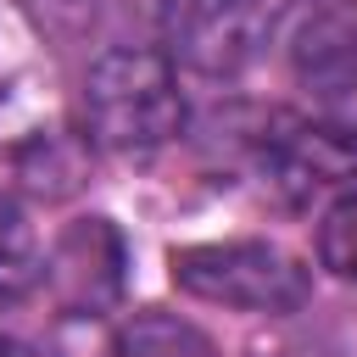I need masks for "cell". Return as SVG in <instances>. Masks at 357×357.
<instances>
[{
	"mask_svg": "<svg viewBox=\"0 0 357 357\" xmlns=\"http://www.w3.org/2000/svg\"><path fill=\"white\" fill-rule=\"evenodd\" d=\"M84 139L112 156H145L162 151L184 128V89L173 56L151 45H112L89 61L78 89Z\"/></svg>",
	"mask_w": 357,
	"mask_h": 357,
	"instance_id": "6da1fadb",
	"label": "cell"
},
{
	"mask_svg": "<svg viewBox=\"0 0 357 357\" xmlns=\"http://www.w3.org/2000/svg\"><path fill=\"white\" fill-rule=\"evenodd\" d=\"M167 273L195 301L262 318H284L312 296V273L273 240H195L167 257Z\"/></svg>",
	"mask_w": 357,
	"mask_h": 357,
	"instance_id": "7a4b0ae2",
	"label": "cell"
},
{
	"mask_svg": "<svg viewBox=\"0 0 357 357\" xmlns=\"http://www.w3.org/2000/svg\"><path fill=\"white\" fill-rule=\"evenodd\" d=\"M45 290L67 318H100L128 290V245L112 218H73L50 257H45Z\"/></svg>",
	"mask_w": 357,
	"mask_h": 357,
	"instance_id": "3957f363",
	"label": "cell"
},
{
	"mask_svg": "<svg viewBox=\"0 0 357 357\" xmlns=\"http://www.w3.org/2000/svg\"><path fill=\"white\" fill-rule=\"evenodd\" d=\"M262 178L284 206H312L357 178V134L340 123H279L262 139Z\"/></svg>",
	"mask_w": 357,
	"mask_h": 357,
	"instance_id": "277c9868",
	"label": "cell"
},
{
	"mask_svg": "<svg viewBox=\"0 0 357 357\" xmlns=\"http://www.w3.org/2000/svg\"><path fill=\"white\" fill-rule=\"evenodd\" d=\"M268 0H178L173 45L178 61L201 78H234L257 61L268 39Z\"/></svg>",
	"mask_w": 357,
	"mask_h": 357,
	"instance_id": "5b68a950",
	"label": "cell"
},
{
	"mask_svg": "<svg viewBox=\"0 0 357 357\" xmlns=\"http://www.w3.org/2000/svg\"><path fill=\"white\" fill-rule=\"evenodd\" d=\"M112 357H218L212 335L167 307H139L117 324Z\"/></svg>",
	"mask_w": 357,
	"mask_h": 357,
	"instance_id": "8992f818",
	"label": "cell"
},
{
	"mask_svg": "<svg viewBox=\"0 0 357 357\" xmlns=\"http://www.w3.org/2000/svg\"><path fill=\"white\" fill-rule=\"evenodd\" d=\"M45 284V245H39V229L28 218V206L0 190V307L33 296Z\"/></svg>",
	"mask_w": 357,
	"mask_h": 357,
	"instance_id": "52a82bcc",
	"label": "cell"
},
{
	"mask_svg": "<svg viewBox=\"0 0 357 357\" xmlns=\"http://www.w3.org/2000/svg\"><path fill=\"white\" fill-rule=\"evenodd\" d=\"M318 268H329L335 279H357V178L318 212Z\"/></svg>",
	"mask_w": 357,
	"mask_h": 357,
	"instance_id": "ba28073f",
	"label": "cell"
},
{
	"mask_svg": "<svg viewBox=\"0 0 357 357\" xmlns=\"http://www.w3.org/2000/svg\"><path fill=\"white\" fill-rule=\"evenodd\" d=\"M0 357H28V351H22L17 340H0Z\"/></svg>",
	"mask_w": 357,
	"mask_h": 357,
	"instance_id": "9c48e42d",
	"label": "cell"
}]
</instances>
